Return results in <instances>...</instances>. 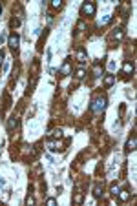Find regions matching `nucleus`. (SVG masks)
<instances>
[{"label":"nucleus","instance_id":"obj_1","mask_svg":"<svg viewBox=\"0 0 137 206\" xmlns=\"http://www.w3.org/2000/svg\"><path fill=\"white\" fill-rule=\"evenodd\" d=\"M106 97H102V95H101V97H97V99H95L93 102H92V111H95V113H101L102 111V109H104L106 108Z\"/></svg>","mask_w":137,"mask_h":206},{"label":"nucleus","instance_id":"obj_2","mask_svg":"<svg viewBox=\"0 0 137 206\" xmlns=\"http://www.w3.org/2000/svg\"><path fill=\"white\" fill-rule=\"evenodd\" d=\"M95 11H97V6H95L93 2H84L82 4V15L84 17H93Z\"/></svg>","mask_w":137,"mask_h":206},{"label":"nucleus","instance_id":"obj_3","mask_svg":"<svg viewBox=\"0 0 137 206\" xmlns=\"http://www.w3.org/2000/svg\"><path fill=\"white\" fill-rule=\"evenodd\" d=\"M8 44H9V47L11 49H18V44H20V37L17 35V33H11L9 35V40H8Z\"/></svg>","mask_w":137,"mask_h":206},{"label":"nucleus","instance_id":"obj_4","mask_svg":"<svg viewBox=\"0 0 137 206\" xmlns=\"http://www.w3.org/2000/svg\"><path fill=\"white\" fill-rule=\"evenodd\" d=\"M135 144H137V139H135V135H132L128 139V142H126V152H134L135 150Z\"/></svg>","mask_w":137,"mask_h":206},{"label":"nucleus","instance_id":"obj_5","mask_svg":"<svg viewBox=\"0 0 137 206\" xmlns=\"http://www.w3.org/2000/svg\"><path fill=\"white\" fill-rule=\"evenodd\" d=\"M70 71H71V64H70V60H66V62L62 64V68H60V75H70Z\"/></svg>","mask_w":137,"mask_h":206},{"label":"nucleus","instance_id":"obj_6","mask_svg":"<svg viewBox=\"0 0 137 206\" xmlns=\"http://www.w3.org/2000/svg\"><path fill=\"white\" fill-rule=\"evenodd\" d=\"M122 73H126V75L134 73V64L132 62H124V64H122Z\"/></svg>","mask_w":137,"mask_h":206},{"label":"nucleus","instance_id":"obj_7","mask_svg":"<svg viewBox=\"0 0 137 206\" xmlns=\"http://www.w3.org/2000/svg\"><path fill=\"white\" fill-rule=\"evenodd\" d=\"M18 122H20V120L17 119V117H11V119H9V122H8V129L11 132L13 128H17V126H18Z\"/></svg>","mask_w":137,"mask_h":206},{"label":"nucleus","instance_id":"obj_8","mask_svg":"<svg viewBox=\"0 0 137 206\" xmlns=\"http://www.w3.org/2000/svg\"><path fill=\"white\" fill-rule=\"evenodd\" d=\"M113 82H115V77H113L112 73H108L106 77H104V86H108V88H110V86L113 84Z\"/></svg>","mask_w":137,"mask_h":206},{"label":"nucleus","instance_id":"obj_9","mask_svg":"<svg viewBox=\"0 0 137 206\" xmlns=\"http://www.w3.org/2000/svg\"><path fill=\"white\" fill-rule=\"evenodd\" d=\"M122 37H124V29H122V27H119V29H113V38L121 40Z\"/></svg>","mask_w":137,"mask_h":206},{"label":"nucleus","instance_id":"obj_10","mask_svg":"<svg viewBox=\"0 0 137 206\" xmlns=\"http://www.w3.org/2000/svg\"><path fill=\"white\" fill-rule=\"evenodd\" d=\"M77 60H79V62H86V60H88V55L82 51V49H79V51H77Z\"/></svg>","mask_w":137,"mask_h":206},{"label":"nucleus","instance_id":"obj_11","mask_svg":"<svg viewBox=\"0 0 137 206\" xmlns=\"http://www.w3.org/2000/svg\"><path fill=\"white\" fill-rule=\"evenodd\" d=\"M119 199H121V201H128V199H130V193H128V191L126 190H119Z\"/></svg>","mask_w":137,"mask_h":206},{"label":"nucleus","instance_id":"obj_12","mask_svg":"<svg viewBox=\"0 0 137 206\" xmlns=\"http://www.w3.org/2000/svg\"><path fill=\"white\" fill-rule=\"evenodd\" d=\"M62 137V129H53L50 133V139H60Z\"/></svg>","mask_w":137,"mask_h":206},{"label":"nucleus","instance_id":"obj_13","mask_svg":"<svg viewBox=\"0 0 137 206\" xmlns=\"http://www.w3.org/2000/svg\"><path fill=\"white\" fill-rule=\"evenodd\" d=\"M93 195L97 197V199H99V197L102 195V184H97V186L93 188Z\"/></svg>","mask_w":137,"mask_h":206},{"label":"nucleus","instance_id":"obj_14","mask_svg":"<svg viewBox=\"0 0 137 206\" xmlns=\"http://www.w3.org/2000/svg\"><path fill=\"white\" fill-rule=\"evenodd\" d=\"M93 73H95V77H101V75H102V70H101V66H99V64L93 68Z\"/></svg>","mask_w":137,"mask_h":206},{"label":"nucleus","instance_id":"obj_15","mask_svg":"<svg viewBox=\"0 0 137 206\" xmlns=\"http://www.w3.org/2000/svg\"><path fill=\"white\" fill-rule=\"evenodd\" d=\"M84 75H86V71L80 68V70H77V75H75V77H77V79H84Z\"/></svg>","mask_w":137,"mask_h":206},{"label":"nucleus","instance_id":"obj_16","mask_svg":"<svg viewBox=\"0 0 137 206\" xmlns=\"http://www.w3.org/2000/svg\"><path fill=\"white\" fill-rule=\"evenodd\" d=\"M110 20H112V17H104V18H101V20H99V26H104V24H108Z\"/></svg>","mask_w":137,"mask_h":206},{"label":"nucleus","instance_id":"obj_17","mask_svg":"<svg viewBox=\"0 0 137 206\" xmlns=\"http://www.w3.org/2000/svg\"><path fill=\"white\" fill-rule=\"evenodd\" d=\"M110 191H112L113 195H117V193H119V186H117V184H112V188H110Z\"/></svg>","mask_w":137,"mask_h":206},{"label":"nucleus","instance_id":"obj_18","mask_svg":"<svg viewBox=\"0 0 137 206\" xmlns=\"http://www.w3.org/2000/svg\"><path fill=\"white\" fill-rule=\"evenodd\" d=\"M60 6H62V4H60V0H51V8L57 9V8H60Z\"/></svg>","mask_w":137,"mask_h":206},{"label":"nucleus","instance_id":"obj_19","mask_svg":"<svg viewBox=\"0 0 137 206\" xmlns=\"http://www.w3.org/2000/svg\"><path fill=\"white\" fill-rule=\"evenodd\" d=\"M26 204H27V206H31V204H35V199H33L31 195H27V199H26Z\"/></svg>","mask_w":137,"mask_h":206},{"label":"nucleus","instance_id":"obj_20","mask_svg":"<svg viewBox=\"0 0 137 206\" xmlns=\"http://www.w3.org/2000/svg\"><path fill=\"white\" fill-rule=\"evenodd\" d=\"M77 29H79V31H84V29H86V24L82 22V20H80V22L77 24Z\"/></svg>","mask_w":137,"mask_h":206},{"label":"nucleus","instance_id":"obj_21","mask_svg":"<svg viewBox=\"0 0 137 206\" xmlns=\"http://www.w3.org/2000/svg\"><path fill=\"white\" fill-rule=\"evenodd\" d=\"M82 201H84V197H82L80 193H77V197H75V203H77V204H80Z\"/></svg>","mask_w":137,"mask_h":206},{"label":"nucleus","instance_id":"obj_22","mask_svg":"<svg viewBox=\"0 0 137 206\" xmlns=\"http://www.w3.org/2000/svg\"><path fill=\"white\" fill-rule=\"evenodd\" d=\"M46 204H48V206H55V199H53V197H50V199L46 201Z\"/></svg>","mask_w":137,"mask_h":206},{"label":"nucleus","instance_id":"obj_23","mask_svg":"<svg viewBox=\"0 0 137 206\" xmlns=\"http://www.w3.org/2000/svg\"><path fill=\"white\" fill-rule=\"evenodd\" d=\"M4 184H6V182H4V179H0V186H4Z\"/></svg>","mask_w":137,"mask_h":206},{"label":"nucleus","instance_id":"obj_24","mask_svg":"<svg viewBox=\"0 0 137 206\" xmlns=\"http://www.w3.org/2000/svg\"><path fill=\"white\" fill-rule=\"evenodd\" d=\"M0 11H2V6H0Z\"/></svg>","mask_w":137,"mask_h":206}]
</instances>
